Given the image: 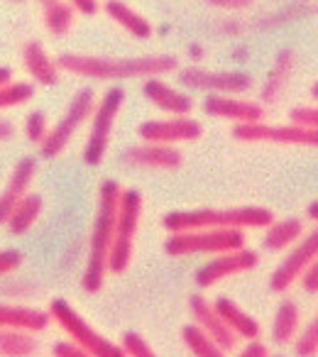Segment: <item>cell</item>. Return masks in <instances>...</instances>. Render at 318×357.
<instances>
[{
  "label": "cell",
  "instance_id": "cell-1",
  "mask_svg": "<svg viewBox=\"0 0 318 357\" xmlns=\"http://www.w3.org/2000/svg\"><path fill=\"white\" fill-rule=\"evenodd\" d=\"M56 66L66 74L81 76L91 81H130V79H154L176 71L179 61L172 54L152 56H91L66 52L56 59Z\"/></svg>",
  "mask_w": 318,
  "mask_h": 357
},
{
  "label": "cell",
  "instance_id": "cell-2",
  "mask_svg": "<svg viewBox=\"0 0 318 357\" xmlns=\"http://www.w3.org/2000/svg\"><path fill=\"white\" fill-rule=\"evenodd\" d=\"M120 194L123 189L113 178H105L98 189V211H96L93 230L89 238V257H86L84 277H81V289L89 294H98L105 284Z\"/></svg>",
  "mask_w": 318,
  "mask_h": 357
},
{
  "label": "cell",
  "instance_id": "cell-3",
  "mask_svg": "<svg viewBox=\"0 0 318 357\" xmlns=\"http://www.w3.org/2000/svg\"><path fill=\"white\" fill-rule=\"evenodd\" d=\"M274 223V213L264 206H238V208H194L172 211L162 218L167 233L181 230H257Z\"/></svg>",
  "mask_w": 318,
  "mask_h": 357
},
{
  "label": "cell",
  "instance_id": "cell-4",
  "mask_svg": "<svg viewBox=\"0 0 318 357\" xmlns=\"http://www.w3.org/2000/svg\"><path fill=\"white\" fill-rule=\"evenodd\" d=\"M47 311H50L52 321L64 331V335L74 340L79 347H84L91 357H128L120 342L100 335L66 298H52Z\"/></svg>",
  "mask_w": 318,
  "mask_h": 357
},
{
  "label": "cell",
  "instance_id": "cell-5",
  "mask_svg": "<svg viewBox=\"0 0 318 357\" xmlns=\"http://www.w3.org/2000/svg\"><path fill=\"white\" fill-rule=\"evenodd\" d=\"M142 213H144L142 194L135 189H125L120 194L118 215H115L113 245H110V257H108L110 274H123L130 267V262H132L135 238H137Z\"/></svg>",
  "mask_w": 318,
  "mask_h": 357
},
{
  "label": "cell",
  "instance_id": "cell-6",
  "mask_svg": "<svg viewBox=\"0 0 318 357\" xmlns=\"http://www.w3.org/2000/svg\"><path fill=\"white\" fill-rule=\"evenodd\" d=\"M245 248V230H181L169 233L165 240V252L169 257H196V255H223Z\"/></svg>",
  "mask_w": 318,
  "mask_h": 357
},
{
  "label": "cell",
  "instance_id": "cell-7",
  "mask_svg": "<svg viewBox=\"0 0 318 357\" xmlns=\"http://www.w3.org/2000/svg\"><path fill=\"white\" fill-rule=\"evenodd\" d=\"M96 108V93L91 86H84L74 93L71 103L66 105L64 115L54 123V128H50L45 142L40 144V154L45 159H54L69 147V142L74 139V135L79 132V128L86 120L93 115Z\"/></svg>",
  "mask_w": 318,
  "mask_h": 357
},
{
  "label": "cell",
  "instance_id": "cell-8",
  "mask_svg": "<svg viewBox=\"0 0 318 357\" xmlns=\"http://www.w3.org/2000/svg\"><path fill=\"white\" fill-rule=\"evenodd\" d=\"M125 103V91L120 86H113L103 93V98L96 103L93 120H91V132L84 144V164L89 167H98L103 162L105 152H108L110 135H113V125L118 113L123 110Z\"/></svg>",
  "mask_w": 318,
  "mask_h": 357
},
{
  "label": "cell",
  "instance_id": "cell-9",
  "mask_svg": "<svg viewBox=\"0 0 318 357\" xmlns=\"http://www.w3.org/2000/svg\"><path fill=\"white\" fill-rule=\"evenodd\" d=\"M318 257V223L311 233H306L292 250H287L279 264L274 267L269 277V289L274 294H284L306 274V269L316 262Z\"/></svg>",
  "mask_w": 318,
  "mask_h": 357
},
{
  "label": "cell",
  "instance_id": "cell-10",
  "mask_svg": "<svg viewBox=\"0 0 318 357\" xmlns=\"http://www.w3.org/2000/svg\"><path fill=\"white\" fill-rule=\"evenodd\" d=\"M233 137L240 142H267V144H289V147H316L318 130H306L298 125H269V123H248L235 125Z\"/></svg>",
  "mask_w": 318,
  "mask_h": 357
},
{
  "label": "cell",
  "instance_id": "cell-11",
  "mask_svg": "<svg viewBox=\"0 0 318 357\" xmlns=\"http://www.w3.org/2000/svg\"><path fill=\"white\" fill-rule=\"evenodd\" d=\"M181 86L191 91H206V93H223V96H240L252 89V76L245 71H206L199 66L179 71Z\"/></svg>",
  "mask_w": 318,
  "mask_h": 357
},
{
  "label": "cell",
  "instance_id": "cell-12",
  "mask_svg": "<svg viewBox=\"0 0 318 357\" xmlns=\"http://www.w3.org/2000/svg\"><path fill=\"white\" fill-rule=\"evenodd\" d=\"M257 262H259L257 252L250 248H240V250H233V252L215 255L211 262H206L204 267L196 272V287L211 289L218 282H223V279L250 272V269L257 267Z\"/></svg>",
  "mask_w": 318,
  "mask_h": 357
},
{
  "label": "cell",
  "instance_id": "cell-13",
  "mask_svg": "<svg viewBox=\"0 0 318 357\" xmlns=\"http://www.w3.org/2000/svg\"><path fill=\"white\" fill-rule=\"evenodd\" d=\"M137 135L142 142H157V144H179V142H194L204 135L199 120L191 115H172L167 120H147L137 128Z\"/></svg>",
  "mask_w": 318,
  "mask_h": 357
},
{
  "label": "cell",
  "instance_id": "cell-14",
  "mask_svg": "<svg viewBox=\"0 0 318 357\" xmlns=\"http://www.w3.org/2000/svg\"><path fill=\"white\" fill-rule=\"evenodd\" d=\"M204 110L211 118L233 120L235 125L248 123H264V105L257 100L240 98V96H223V93H209L204 100Z\"/></svg>",
  "mask_w": 318,
  "mask_h": 357
},
{
  "label": "cell",
  "instance_id": "cell-15",
  "mask_svg": "<svg viewBox=\"0 0 318 357\" xmlns=\"http://www.w3.org/2000/svg\"><path fill=\"white\" fill-rule=\"evenodd\" d=\"M35 174H37V159L35 157H22L20 162L13 167L6 189L0 191V225L8 223L13 208L20 204V199H25V196L30 194V186H32V181H35Z\"/></svg>",
  "mask_w": 318,
  "mask_h": 357
},
{
  "label": "cell",
  "instance_id": "cell-16",
  "mask_svg": "<svg viewBox=\"0 0 318 357\" xmlns=\"http://www.w3.org/2000/svg\"><path fill=\"white\" fill-rule=\"evenodd\" d=\"M189 308H191V316H194V323L206 333V335L213 337V340L218 342L225 352L235 350V345H238V337H235V333L225 326L223 318L218 316L213 301H209L206 296L196 294V296H191Z\"/></svg>",
  "mask_w": 318,
  "mask_h": 357
},
{
  "label": "cell",
  "instance_id": "cell-17",
  "mask_svg": "<svg viewBox=\"0 0 318 357\" xmlns=\"http://www.w3.org/2000/svg\"><path fill=\"white\" fill-rule=\"evenodd\" d=\"M125 164L142 169H176L184 162V154L174 144L139 142L125 152Z\"/></svg>",
  "mask_w": 318,
  "mask_h": 357
},
{
  "label": "cell",
  "instance_id": "cell-18",
  "mask_svg": "<svg viewBox=\"0 0 318 357\" xmlns=\"http://www.w3.org/2000/svg\"><path fill=\"white\" fill-rule=\"evenodd\" d=\"M142 96L154 105V108L162 110V113L189 115L191 110H194V100H191L189 93H184V91L169 86L167 81L159 79V76H154V79H144Z\"/></svg>",
  "mask_w": 318,
  "mask_h": 357
},
{
  "label": "cell",
  "instance_id": "cell-19",
  "mask_svg": "<svg viewBox=\"0 0 318 357\" xmlns=\"http://www.w3.org/2000/svg\"><path fill=\"white\" fill-rule=\"evenodd\" d=\"M52 323L50 311L27 306V303H6L0 301V328L22 333H42Z\"/></svg>",
  "mask_w": 318,
  "mask_h": 357
},
{
  "label": "cell",
  "instance_id": "cell-20",
  "mask_svg": "<svg viewBox=\"0 0 318 357\" xmlns=\"http://www.w3.org/2000/svg\"><path fill=\"white\" fill-rule=\"evenodd\" d=\"M22 66L30 74V79L40 86H56L59 84L61 69L56 66V59H52V54L45 50V45L37 40L25 42L22 47Z\"/></svg>",
  "mask_w": 318,
  "mask_h": 357
},
{
  "label": "cell",
  "instance_id": "cell-21",
  "mask_svg": "<svg viewBox=\"0 0 318 357\" xmlns=\"http://www.w3.org/2000/svg\"><path fill=\"white\" fill-rule=\"evenodd\" d=\"M215 311H218V316L223 318V323L230 328V331L235 333V337L238 340H257L259 335H262V326H259V321L252 316V313L245 311L240 303H235L233 298L228 296H218L213 301Z\"/></svg>",
  "mask_w": 318,
  "mask_h": 357
},
{
  "label": "cell",
  "instance_id": "cell-22",
  "mask_svg": "<svg viewBox=\"0 0 318 357\" xmlns=\"http://www.w3.org/2000/svg\"><path fill=\"white\" fill-rule=\"evenodd\" d=\"M301 326V306H298L294 298H284L279 301L277 311L272 316V328H269V335L277 345H289V342L296 340V335Z\"/></svg>",
  "mask_w": 318,
  "mask_h": 357
},
{
  "label": "cell",
  "instance_id": "cell-23",
  "mask_svg": "<svg viewBox=\"0 0 318 357\" xmlns=\"http://www.w3.org/2000/svg\"><path fill=\"white\" fill-rule=\"evenodd\" d=\"M303 238V223L298 218H284L274 220L272 225L264 228L262 248L267 252H287L298 240Z\"/></svg>",
  "mask_w": 318,
  "mask_h": 357
},
{
  "label": "cell",
  "instance_id": "cell-24",
  "mask_svg": "<svg viewBox=\"0 0 318 357\" xmlns=\"http://www.w3.org/2000/svg\"><path fill=\"white\" fill-rule=\"evenodd\" d=\"M105 13L113 22H118L125 32H130L137 40H149L152 37V25L144 15H139L135 8H130L123 0H108L105 3Z\"/></svg>",
  "mask_w": 318,
  "mask_h": 357
},
{
  "label": "cell",
  "instance_id": "cell-25",
  "mask_svg": "<svg viewBox=\"0 0 318 357\" xmlns=\"http://www.w3.org/2000/svg\"><path fill=\"white\" fill-rule=\"evenodd\" d=\"M42 211H45V199L40 194H27L25 199H20V204L13 208L10 218H8L6 228L13 235H25L35 228V223L40 220Z\"/></svg>",
  "mask_w": 318,
  "mask_h": 357
},
{
  "label": "cell",
  "instance_id": "cell-26",
  "mask_svg": "<svg viewBox=\"0 0 318 357\" xmlns=\"http://www.w3.org/2000/svg\"><path fill=\"white\" fill-rule=\"evenodd\" d=\"M292 69H294V52L292 50H284L277 54V61H274L272 71H269L267 81H264L262 91H259V98L264 103H274V100L282 96L284 86H287L289 76H292Z\"/></svg>",
  "mask_w": 318,
  "mask_h": 357
},
{
  "label": "cell",
  "instance_id": "cell-27",
  "mask_svg": "<svg viewBox=\"0 0 318 357\" xmlns=\"http://www.w3.org/2000/svg\"><path fill=\"white\" fill-rule=\"evenodd\" d=\"M37 352H40V340L35 333L0 328V357H35Z\"/></svg>",
  "mask_w": 318,
  "mask_h": 357
},
{
  "label": "cell",
  "instance_id": "cell-28",
  "mask_svg": "<svg viewBox=\"0 0 318 357\" xmlns=\"http://www.w3.org/2000/svg\"><path fill=\"white\" fill-rule=\"evenodd\" d=\"M74 8L64 0H54L50 6H42V22L47 32L54 37H64L74 27Z\"/></svg>",
  "mask_w": 318,
  "mask_h": 357
},
{
  "label": "cell",
  "instance_id": "cell-29",
  "mask_svg": "<svg viewBox=\"0 0 318 357\" xmlns=\"http://www.w3.org/2000/svg\"><path fill=\"white\" fill-rule=\"evenodd\" d=\"M181 340L189 347V352L194 357H225V350L213 340L211 335H206L196 323L181 328Z\"/></svg>",
  "mask_w": 318,
  "mask_h": 357
},
{
  "label": "cell",
  "instance_id": "cell-30",
  "mask_svg": "<svg viewBox=\"0 0 318 357\" xmlns=\"http://www.w3.org/2000/svg\"><path fill=\"white\" fill-rule=\"evenodd\" d=\"M35 96V86L30 81H13V84L0 89V110L20 108Z\"/></svg>",
  "mask_w": 318,
  "mask_h": 357
},
{
  "label": "cell",
  "instance_id": "cell-31",
  "mask_svg": "<svg viewBox=\"0 0 318 357\" xmlns=\"http://www.w3.org/2000/svg\"><path fill=\"white\" fill-rule=\"evenodd\" d=\"M294 350H296L298 357H316L318 355V311H316V316L306 323V328L296 335Z\"/></svg>",
  "mask_w": 318,
  "mask_h": 357
},
{
  "label": "cell",
  "instance_id": "cell-32",
  "mask_svg": "<svg viewBox=\"0 0 318 357\" xmlns=\"http://www.w3.org/2000/svg\"><path fill=\"white\" fill-rule=\"evenodd\" d=\"M22 130H25L27 142H32V144H42V142H45L47 132H50V125H47V113H45V110H32V113H27Z\"/></svg>",
  "mask_w": 318,
  "mask_h": 357
},
{
  "label": "cell",
  "instance_id": "cell-33",
  "mask_svg": "<svg viewBox=\"0 0 318 357\" xmlns=\"http://www.w3.org/2000/svg\"><path fill=\"white\" fill-rule=\"evenodd\" d=\"M120 345H123V350L128 357H159L157 352L152 350V345H149L139 333H125Z\"/></svg>",
  "mask_w": 318,
  "mask_h": 357
},
{
  "label": "cell",
  "instance_id": "cell-34",
  "mask_svg": "<svg viewBox=\"0 0 318 357\" xmlns=\"http://www.w3.org/2000/svg\"><path fill=\"white\" fill-rule=\"evenodd\" d=\"M289 120H292V125H298V128L318 130V105H298V108H292Z\"/></svg>",
  "mask_w": 318,
  "mask_h": 357
},
{
  "label": "cell",
  "instance_id": "cell-35",
  "mask_svg": "<svg viewBox=\"0 0 318 357\" xmlns=\"http://www.w3.org/2000/svg\"><path fill=\"white\" fill-rule=\"evenodd\" d=\"M25 257L20 250H0V277H10L22 267Z\"/></svg>",
  "mask_w": 318,
  "mask_h": 357
},
{
  "label": "cell",
  "instance_id": "cell-36",
  "mask_svg": "<svg viewBox=\"0 0 318 357\" xmlns=\"http://www.w3.org/2000/svg\"><path fill=\"white\" fill-rule=\"evenodd\" d=\"M52 355L54 357H91L89 352L84 350V347H79L74 340H56L54 345H52Z\"/></svg>",
  "mask_w": 318,
  "mask_h": 357
},
{
  "label": "cell",
  "instance_id": "cell-37",
  "mask_svg": "<svg viewBox=\"0 0 318 357\" xmlns=\"http://www.w3.org/2000/svg\"><path fill=\"white\" fill-rule=\"evenodd\" d=\"M37 289L27 282H8L6 287H3V294L10 296V298H32V294Z\"/></svg>",
  "mask_w": 318,
  "mask_h": 357
},
{
  "label": "cell",
  "instance_id": "cell-38",
  "mask_svg": "<svg viewBox=\"0 0 318 357\" xmlns=\"http://www.w3.org/2000/svg\"><path fill=\"white\" fill-rule=\"evenodd\" d=\"M298 282H301L303 291L313 294V296H316V294H318V257H316V262H313L311 267L306 269V274H303V277L298 279Z\"/></svg>",
  "mask_w": 318,
  "mask_h": 357
},
{
  "label": "cell",
  "instance_id": "cell-39",
  "mask_svg": "<svg viewBox=\"0 0 318 357\" xmlns=\"http://www.w3.org/2000/svg\"><path fill=\"white\" fill-rule=\"evenodd\" d=\"M235 357H269V350H267V345H264V342L257 337V340H248V342H245Z\"/></svg>",
  "mask_w": 318,
  "mask_h": 357
},
{
  "label": "cell",
  "instance_id": "cell-40",
  "mask_svg": "<svg viewBox=\"0 0 318 357\" xmlns=\"http://www.w3.org/2000/svg\"><path fill=\"white\" fill-rule=\"evenodd\" d=\"M209 6L220 8V10H245L255 3V0H206Z\"/></svg>",
  "mask_w": 318,
  "mask_h": 357
},
{
  "label": "cell",
  "instance_id": "cell-41",
  "mask_svg": "<svg viewBox=\"0 0 318 357\" xmlns=\"http://www.w3.org/2000/svg\"><path fill=\"white\" fill-rule=\"evenodd\" d=\"M69 6L74 8L76 13H81V15L91 17L98 13V0H69Z\"/></svg>",
  "mask_w": 318,
  "mask_h": 357
},
{
  "label": "cell",
  "instance_id": "cell-42",
  "mask_svg": "<svg viewBox=\"0 0 318 357\" xmlns=\"http://www.w3.org/2000/svg\"><path fill=\"white\" fill-rule=\"evenodd\" d=\"M15 137V125L10 120L0 118V142H8V139Z\"/></svg>",
  "mask_w": 318,
  "mask_h": 357
},
{
  "label": "cell",
  "instance_id": "cell-43",
  "mask_svg": "<svg viewBox=\"0 0 318 357\" xmlns=\"http://www.w3.org/2000/svg\"><path fill=\"white\" fill-rule=\"evenodd\" d=\"M8 84H13V69L10 66H0V89Z\"/></svg>",
  "mask_w": 318,
  "mask_h": 357
},
{
  "label": "cell",
  "instance_id": "cell-44",
  "mask_svg": "<svg viewBox=\"0 0 318 357\" xmlns=\"http://www.w3.org/2000/svg\"><path fill=\"white\" fill-rule=\"evenodd\" d=\"M308 218L316 220V223H318V201H313V204L308 206Z\"/></svg>",
  "mask_w": 318,
  "mask_h": 357
},
{
  "label": "cell",
  "instance_id": "cell-45",
  "mask_svg": "<svg viewBox=\"0 0 318 357\" xmlns=\"http://www.w3.org/2000/svg\"><path fill=\"white\" fill-rule=\"evenodd\" d=\"M311 98H313V100H318V81L311 86Z\"/></svg>",
  "mask_w": 318,
  "mask_h": 357
},
{
  "label": "cell",
  "instance_id": "cell-46",
  "mask_svg": "<svg viewBox=\"0 0 318 357\" xmlns=\"http://www.w3.org/2000/svg\"><path fill=\"white\" fill-rule=\"evenodd\" d=\"M10 3H22V0H10Z\"/></svg>",
  "mask_w": 318,
  "mask_h": 357
},
{
  "label": "cell",
  "instance_id": "cell-47",
  "mask_svg": "<svg viewBox=\"0 0 318 357\" xmlns=\"http://www.w3.org/2000/svg\"><path fill=\"white\" fill-rule=\"evenodd\" d=\"M269 357H272V355H269Z\"/></svg>",
  "mask_w": 318,
  "mask_h": 357
}]
</instances>
